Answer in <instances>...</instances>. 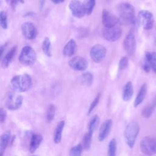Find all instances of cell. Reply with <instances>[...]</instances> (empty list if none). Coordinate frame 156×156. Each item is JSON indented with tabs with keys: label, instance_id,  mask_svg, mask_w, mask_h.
<instances>
[{
	"label": "cell",
	"instance_id": "obj_1",
	"mask_svg": "<svg viewBox=\"0 0 156 156\" xmlns=\"http://www.w3.org/2000/svg\"><path fill=\"white\" fill-rule=\"evenodd\" d=\"M119 18L118 23L124 26H129L135 24L136 18L135 16L134 7L127 2L121 3L118 7Z\"/></svg>",
	"mask_w": 156,
	"mask_h": 156
},
{
	"label": "cell",
	"instance_id": "obj_2",
	"mask_svg": "<svg viewBox=\"0 0 156 156\" xmlns=\"http://www.w3.org/2000/svg\"><path fill=\"white\" fill-rule=\"evenodd\" d=\"M12 88L17 92H24L29 90L32 85L31 77L27 74L14 76L10 81Z\"/></svg>",
	"mask_w": 156,
	"mask_h": 156
},
{
	"label": "cell",
	"instance_id": "obj_3",
	"mask_svg": "<svg viewBox=\"0 0 156 156\" xmlns=\"http://www.w3.org/2000/svg\"><path fill=\"white\" fill-rule=\"evenodd\" d=\"M140 131V126L135 121L130 122L126 127L124 130V138L127 145L132 148L135 143Z\"/></svg>",
	"mask_w": 156,
	"mask_h": 156
},
{
	"label": "cell",
	"instance_id": "obj_4",
	"mask_svg": "<svg viewBox=\"0 0 156 156\" xmlns=\"http://www.w3.org/2000/svg\"><path fill=\"white\" fill-rule=\"evenodd\" d=\"M140 151L146 155L152 156L156 154V137L147 136L140 142Z\"/></svg>",
	"mask_w": 156,
	"mask_h": 156
},
{
	"label": "cell",
	"instance_id": "obj_5",
	"mask_svg": "<svg viewBox=\"0 0 156 156\" xmlns=\"http://www.w3.org/2000/svg\"><path fill=\"white\" fill-rule=\"evenodd\" d=\"M37 54L35 50L29 46L23 48L18 57L19 62L24 65L30 66L35 63Z\"/></svg>",
	"mask_w": 156,
	"mask_h": 156
},
{
	"label": "cell",
	"instance_id": "obj_6",
	"mask_svg": "<svg viewBox=\"0 0 156 156\" xmlns=\"http://www.w3.org/2000/svg\"><path fill=\"white\" fill-rule=\"evenodd\" d=\"M23 101V97L22 95L15 92H9L6 95L5 105L7 109L16 110L21 107Z\"/></svg>",
	"mask_w": 156,
	"mask_h": 156
},
{
	"label": "cell",
	"instance_id": "obj_7",
	"mask_svg": "<svg viewBox=\"0 0 156 156\" xmlns=\"http://www.w3.org/2000/svg\"><path fill=\"white\" fill-rule=\"evenodd\" d=\"M138 22L146 30H150L152 28L154 20L152 13L148 10H141L138 13Z\"/></svg>",
	"mask_w": 156,
	"mask_h": 156
},
{
	"label": "cell",
	"instance_id": "obj_8",
	"mask_svg": "<svg viewBox=\"0 0 156 156\" xmlns=\"http://www.w3.org/2000/svg\"><path fill=\"white\" fill-rule=\"evenodd\" d=\"M122 35L121 29L116 26L110 27H104L102 30L103 37L107 41H115Z\"/></svg>",
	"mask_w": 156,
	"mask_h": 156
},
{
	"label": "cell",
	"instance_id": "obj_9",
	"mask_svg": "<svg viewBox=\"0 0 156 156\" xmlns=\"http://www.w3.org/2000/svg\"><path fill=\"white\" fill-rule=\"evenodd\" d=\"M106 49L102 44L94 45L90 50V56L93 62L99 63L102 62L106 55Z\"/></svg>",
	"mask_w": 156,
	"mask_h": 156
},
{
	"label": "cell",
	"instance_id": "obj_10",
	"mask_svg": "<svg viewBox=\"0 0 156 156\" xmlns=\"http://www.w3.org/2000/svg\"><path fill=\"white\" fill-rule=\"evenodd\" d=\"M69 65L71 69L75 71H85L87 69L88 63L85 58L76 56L69 60Z\"/></svg>",
	"mask_w": 156,
	"mask_h": 156
},
{
	"label": "cell",
	"instance_id": "obj_11",
	"mask_svg": "<svg viewBox=\"0 0 156 156\" xmlns=\"http://www.w3.org/2000/svg\"><path fill=\"white\" fill-rule=\"evenodd\" d=\"M123 46L127 53L132 54L135 52L136 46V39L133 32L130 31L125 37L123 41Z\"/></svg>",
	"mask_w": 156,
	"mask_h": 156
},
{
	"label": "cell",
	"instance_id": "obj_12",
	"mask_svg": "<svg viewBox=\"0 0 156 156\" xmlns=\"http://www.w3.org/2000/svg\"><path fill=\"white\" fill-rule=\"evenodd\" d=\"M21 31L23 36L28 40L34 39L37 35L35 26L31 22H25L21 25Z\"/></svg>",
	"mask_w": 156,
	"mask_h": 156
},
{
	"label": "cell",
	"instance_id": "obj_13",
	"mask_svg": "<svg viewBox=\"0 0 156 156\" xmlns=\"http://www.w3.org/2000/svg\"><path fill=\"white\" fill-rule=\"evenodd\" d=\"M102 23L104 27H113L118 24V18L112 12L104 9L102 13Z\"/></svg>",
	"mask_w": 156,
	"mask_h": 156
},
{
	"label": "cell",
	"instance_id": "obj_14",
	"mask_svg": "<svg viewBox=\"0 0 156 156\" xmlns=\"http://www.w3.org/2000/svg\"><path fill=\"white\" fill-rule=\"evenodd\" d=\"M69 8L72 15L76 18H80L85 15L83 4L79 0H72L69 2Z\"/></svg>",
	"mask_w": 156,
	"mask_h": 156
},
{
	"label": "cell",
	"instance_id": "obj_15",
	"mask_svg": "<svg viewBox=\"0 0 156 156\" xmlns=\"http://www.w3.org/2000/svg\"><path fill=\"white\" fill-rule=\"evenodd\" d=\"M112 127V120L108 119L104 121L101 124L98 134V140L99 141H103L108 135Z\"/></svg>",
	"mask_w": 156,
	"mask_h": 156
},
{
	"label": "cell",
	"instance_id": "obj_16",
	"mask_svg": "<svg viewBox=\"0 0 156 156\" xmlns=\"http://www.w3.org/2000/svg\"><path fill=\"white\" fill-rule=\"evenodd\" d=\"M77 50V44L74 40H70L65 45L63 49V54L66 57L73 55Z\"/></svg>",
	"mask_w": 156,
	"mask_h": 156
},
{
	"label": "cell",
	"instance_id": "obj_17",
	"mask_svg": "<svg viewBox=\"0 0 156 156\" xmlns=\"http://www.w3.org/2000/svg\"><path fill=\"white\" fill-rule=\"evenodd\" d=\"M11 132L8 130L4 133L0 137V156H3L5 150L10 141Z\"/></svg>",
	"mask_w": 156,
	"mask_h": 156
},
{
	"label": "cell",
	"instance_id": "obj_18",
	"mask_svg": "<svg viewBox=\"0 0 156 156\" xmlns=\"http://www.w3.org/2000/svg\"><path fill=\"white\" fill-rule=\"evenodd\" d=\"M43 139V136L40 134L32 135L29 145V151L30 153H34L39 147Z\"/></svg>",
	"mask_w": 156,
	"mask_h": 156
},
{
	"label": "cell",
	"instance_id": "obj_19",
	"mask_svg": "<svg viewBox=\"0 0 156 156\" xmlns=\"http://www.w3.org/2000/svg\"><path fill=\"white\" fill-rule=\"evenodd\" d=\"M16 49H17V46H15L12 47L10 49V51L6 54V55L2 59V61L1 63V66L3 68H7L9 66V65L11 63L12 60H13V58L16 54Z\"/></svg>",
	"mask_w": 156,
	"mask_h": 156
},
{
	"label": "cell",
	"instance_id": "obj_20",
	"mask_svg": "<svg viewBox=\"0 0 156 156\" xmlns=\"http://www.w3.org/2000/svg\"><path fill=\"white\" fill-rule=\"evenodd\" d=\"M65 126V121L62 120L58 122L57 124L54 133V141L55 143L57 144L61 141L62 132Z\"/></svg>",
	"mask_w": 156,
	"mask_h": 156
},
{
	"label": "cell",
	"instance_id": "obj_21",
	"mask_svg": "<svg viewBox=\"0 0 156 156\" xmlns=\"http://www.w3.org/2000/svg\"><path fill=\"white\" fill-rule=\"evenodd\" d=\"M147 93V85L146 83H144L140 88L137 96L135 99L133 105L135 107L138 106L144 99Z\"/></svg>",
	"mask_w": 156,
	"mask_h": 156
},
{
	"label": "cell",
	"instance_id": "obj_22",
	"mask_svg": "<svg viewBox=\"0 0 156 156\" xmlns=\"http://www.w3.org/2000/svg\"><path fill=\"white\" fill-rule=\"evenodd\" d=\"M133 93V85L131 82H127L126 84L125 87H124L123 91H122V99L124 101H129Z\"/></svg>",
	"mask_w": 156,
	"mask_h": 156
},
{
	"label": "cell",
	"instance_id": "obj_23",
	"mask_svg": "<svg viewBox=\"0 0 156 156\" xmlns=\"http://www.w3.org/2000/svg\"><path fill=\"white\" fill-rule=\"evenodd\" d=\"M144 60L149 63L151 68L155 73H156V52H146L145 53Z\"/></svg>",
	"mask_w": 156,
	"mask_h": 156
},
{
	"label": "cell",
	"instance_id": "obj_24",
	"mask_svg": "<svg viewBox=\"0 0 156 156\" xmlns=\"http://www.w3.org/2000/svg\"><path fill=\"white\" fill-rule=\"evenodd\" d=\"M85 15L91 14L96 5V0H85L82 3Z\"/></svg>",
	"mask_w": 156,
	"mask_h": 156
},
{
	"label": "cell",
	"instance_id": "obj_25",
	"mask_svg": "<svg viewBox=\"0 0 156 156\" xmlns=\"http://www.w3.org/2000/svg\"><path fill=\"white\" fill-rule=\"evenodd\" d=\"M99 118L98 115H94L90 121L88 125V132L93 133L94 131L96 129L99 125Z\"/></svg>",
	"mask_w": 156,
	"mask_h": 156
},
{
	"label": "cell",
	"instance_id": "obj_26",
	"mask_svg": "<svg viewBox=\"0 0 156 156\" xmlns=\"http://www.w3.org/2000/svg\"><path fill=\"white\" fill-rule=\"evenodd\" d=\"M92 136H93V133L90 132H87L83 138V145L82 147L83 148L87 151L90 148L91 144V141H92Z\"/></svg>",
	"mask_w": 156,
	"mask_h": 156
},
{
	"label": "cell",
	"instance_id": "obj_27",
	"mask_svg": "<svg viewBox=\"0 0 156 156\" xmlns=\"http://www.w3.org/2000/svg\"><path fill=\"white\" fill-rule=\"evenodd\" d=\"M42 50L46 55H47L48 57L51 56L52 54L51 52V41L49 38L48 37H45L43 41Z\"/></svg>",
	"mask_w": 156,
	"mask_h": 156
},
{
	"label": "cell",
	"instance_id": "obj_28",
	"mask_svg": "<svg viewBox=\"0 0 156 156\" xmlns=\"http://www.w3.org/2000/svg\"><path fill=\"white\" fill-rule=\"evenodd\" d=\"M56 111V107L54 104H50L46 111V119L49 122H51L53 121L55 117Z\"/></svg>",
	"mask_w": 156,
	"mask_h": 156
},
{
	"label": "cell",
	"instance_id": "obj_29",
	"mask_svg": "<svg viewBox=\"0 0 156 156\" xmlns=\"http://www.w3.org/2000/svg\"><path fill=\"white\" fill-rule=\"evenodd\" d=\"M93 80V76L91 73L86 72L82 74L81 76V81L85 85L90 86L92 84Z\"/></svg>",
	"mask_w": 156,
	"mask_h": 156
},
{
	"label": "cell",
	"instance_id": "obj_30",
	"mask_svg": "<svg viewBox=\"0 0 156 156\" xmlns=\"http://www.w3.org/2000/svg\"><path fill=\"white\" fill-rule=\"evenodd\" d=\"M116 148H117V144H116V141L115 138L112 139L108 146V156H116Z\"/></svg>",
	"mask_w": 156,
	"mask_h": 156
},
{
	"label": "cell",
	"instance_id": "obj_31",
	"mask_svg": "<svg viewBox=\"0 0 156 156\" xmlns=\"http://www.w3.org/2000/svg\"><path fill=\"white\" fill-rule=\"evenodd\" d=\"M83 150V147L81 144H78L73 147L69 151L70 156H81Z\"/></svg>",
	"mask_w": 156,
	"mask_h": 156
},
{
	"label": "cell",
	"instance_id": "obj_32",
	"mask_svg": "<svg viewBox=\"0 0 156 156\" xmlns=\"http://www.w3.org/2000/svg\"><path fill=\"white\" fill-rule=\"evenodd\" d=\"M0 26L4 29H6L8 27L7 15V13L3 10L0 12Z\"/></svg>",
	"mask_w": 156,
	"mask_h": 156
},
{
	"label": "cell",
	"instance_id": "obj_33",
	"mask_svg": "<svg viewBox=\"0 0 156 156\" xmlns=\"http://www.w3.org/2000/svg\"><path fill=\"white\" fill-rule=\"evenodd\" d=\"M154 110V107L153 105H147L143 109L141 112V115L143 116V118H148L153 113Z\"/></svg>",
	"mask_w": 156,
	"mask_h": 156
},
{
	"label": "cell",
	"instance_id": "obj_34",
	"mask_svg": "<svg viewBox=\"0 0 156 156\" xmlns=\"http://www.w3.org/2000/svg\"><path fill=\"white\" fill-rule=\"evenodd\" d=\"M100 97H101V94L98 93L96 96L95 97V98L94 99V100L92 101L91 104H90V106L89 107L88 111V115H90L91 112L93 110V109L97 106V105L98 104L99 100H100Z\"/></svg>",
	"mask_w": 156,
	"mask_h": 156
},
{
	"label": "cell",
	"instance_id": "obj_35",
	"mask_svg": "<svg viewBox=\"0 0 156 156\" xmlns=\"http://www.w3.org/2000/svg\"><path fill=\"white\" fill-rule=\"evenodd\" d=\"M129 60L127 57H122L121 58L119 62V68L120 70H123L126 69L128 65Z\"/></svg>",
	"mask_w": 156,
	"mask_h": 156
},
{
	"label": "cell",
	"instance_id": "obj_36",
	"mask_svg": "<svg viewBox=\"0 0 156 156\" xmlns=\"http://www.w3.org/2000/svg\"><path fill=\"white\" fill-rule=\"evenodd\" d=\"M5 1L7 4L12 9H15L19 3L23 4L24 2V0H5Z\"/></svg>",
	"mask_w": 156,
	"mask_h": 156
},
{
	"label": "cell",
	"instance_id": "obj_37",
	"mask_svg": "<svg viewBox=\"0 0 156 156\" xmlns=\"http://www.w3.org/2000/svg\"><path fill=\"white\" fill-rule=\"evenodd\" d=\"M7 116L6 111L2 108H0V122H3L5 120Z\"/></svg>",
	"mask_w": 156,
	"mask_h": 156
},
{
	"label": "cell",
	"instance_id": "obj_38",
	"mask_svg": "<svg viewBox=\"0 0 156 156\" xmlns=\"http://www.w3.org/2000/svg\"><path fill=\"white\" fill-rule=\"evenodd\" d=\"M51 1L52 2H54L55 4H59V3L63 2L65 0H51Z\"/></svg>",
	"mask_w": 156,
	"mask_h": 156
},
{
	"label": "cell",
	"instance_id": "obj_39",
	"mask_svg": "<svg viewBox=\"0 0 156 156\" xmlns=\"http://www.w3.org/2000/svg\"><path fill=\"white\" fill-rule=\"evenodd\" d=\"M4 48H5L4 46H0V57H1V56L2 55V54L3 52H4Z\"/></svg>",
	"mask_w": 156,
	"mask_h": 156
},
{
	"label": "cell",
	"instance_id": "obj_40",
	"mask_svg": "<svg viewBox=\"0 0 156 156\" xmlns=\"http://www.w3.org/2000/svg\"><path fill=\"white\" fill-rule=\"evenodd\" d=\"M32 156H37V155H32Z\"/></svg>",
	"mask_w": 156,
	"mask_h": 156
}]
</instances>
